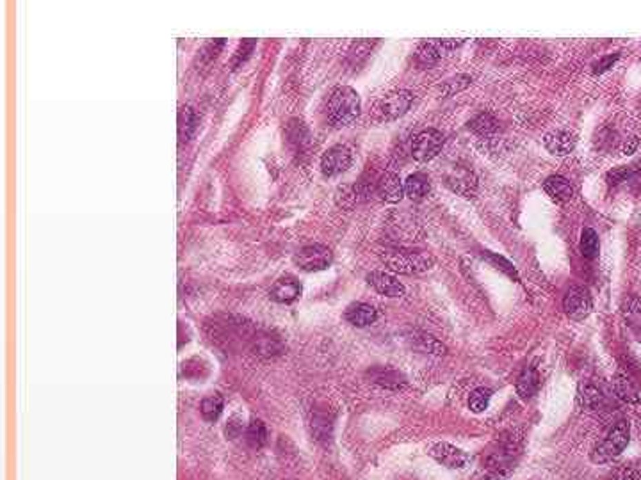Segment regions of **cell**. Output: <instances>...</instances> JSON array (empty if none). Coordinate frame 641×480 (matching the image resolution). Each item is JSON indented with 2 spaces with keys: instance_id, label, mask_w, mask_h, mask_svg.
<instances>
[{
  "instance_id": "obj_26",
  "label": "cell",
  "mask_w": 641,
  "mask_h": 480,
  "mask_svg": "<svg viewBox=\"0 0 641 480\" xmlns=\"http://www.w3.org/2000/svg\"><path fill=\"white\" fill-rule=\"evenodd\" d=\"M244 438H246V443H248V446L253 448V450L262 448V446L265 445V441H267V429H265L264 421L252 420V424H250L248 429H246V434H244Z\"/></svg>"
},
{
  "instance_id": "obj_30",
  "label": "cell",
  "mask_w": 641,
  "mask_h": 480,
  "mask_svg": "<svg viewBox=\"0 0 641 480\" xmlns=\"http://www.w3.org/2000/svg\"><path fill=\"white\" fill-rule=\"evenodd\" d=\"M255 353L258 356H278V354L283 353V344L278 338H273V336H262L256 340L255 345Z\"/></svg>"
},
{
  "instance_id": "obj_11",
  "label": "cell",
  "mask_w": 641,
  "mask_h": 480,
  "mask_svg": "<svg viewBox=\"0 0 641 480\" xmlns=\"http://www.w3.org/2000/svg\"><path fill=\"white\" fill-rule=\"evenodd\" d=\"M365 280L372 289L385 298H403L405 295V285L389 272L372 271L365 276Z\"/></svg>"
},
{
  "instance_id": "obj_42",
  "label": "cell",
  "mask_w": 641,
  "mask_h": 480,
  "mask_svg": "<svg viewBox=\"0 0 641 480\" xmlns=\"http://www.w3.org/2000/svg\"><path fill=\"white\" fill-rule=\"evenodd\" d=\"M638 145H640L638 137H631V139H627V140H625V145H624V154L625 155L634 154V152H636V148H638Z\"/></svg>"
},
{
  "instance_id": "obj_16",
  "label": "cell",
  "mask_w": 641,
  "mask_h": 480,
  "mask_svg": "<svg viewBox=\"0 0 641 480\" xmlns=\"http://www.w3.org/2000/svg\"><path fill=\"white\" fill-rule=\"evenodd\" d=\"M378 196L387 203H399L405 198V183L399 174L385 173L378 180Z\"/></svg>"
},
{
  "instance_id": "obj_14",
  "label": "cell",
  "mask_w": 641,
  "mask_h": 480,
  "mask_svg": "<svg viewBox=\"0 0 641 480\" xmlns=\"http://www.w3.org/2000/svg\"><path fill=\"white\" fill-rule=\"evenodd\" d=\"M577 136L570 130H552V132L545 134L543 137V145L551 152L552 155H569L573 148H576Z\"/></svg>"
},
{
  "instance_id": "obj_34",
  "label": "cell",
  "mask_w": 641,
  "mask_h": 480,
  "mask_svg": "<svg viewBox=\"0 0 641 480\" xmlns=\"http://www.w3.org/2000/svg\"><path fill=\"white\" fill-rule=\"evenodd\" d=\"M481 256H483L485 260H488V262H490L491 265H496L497 269H500L502 272H506V274H508L509 278H515V280H518L517 271L513 269V265L509 264L508 260H505L502 256L494 255V253H490V251H483V255H481Z\"/></svg>"
},
{
  "instance_id": "obj_6",
  "label": "cell",
  "mask_w": 641,
  "mask_h": 480,
  "mask_svg": "<svg viewBox=\"0 0 641 480\" xmlns=\"http://www.w3.org/2000/svg\"><path fill=\"white\" fill-rule=\"evenodd\" d=\"M444 134L436 128H427L414 137L411 143V155L415 160L429 162L442 152L444 146Z\"/></svg>"
},
{
  "instance_id": "obj_21",
  "label": "cell",
  "mask_w": 641,
  "mask_h": 480,
  "mask_svg": "<svg viewBox=\"0 0 641 480\" xmlns=\"http://www.w3.org/2000/svg\"><path fill=\"white\" fill-rule=\"evenodd\" d=\"M429 189H431V183L424 173L410 174L405 182V194L411 201H423L429 194Z\"/></svg>"
},
{
  "instance_id": "obj_13",
  "label": "cell",
  "mask_w": 641,
  "mask_h": 480,
  "mask_svg": "<svg viewBox=\"0 0 641 480\" xmlns=\"http://www.w3.org/2000/svg\"><path fill=\"white\" fill-rule=\"evenodd\" d=\"M365 375L371 379L372 383L381 388H387V390H401L408 384L405 375L399 370L390 368V366H371L365 372Z\"/></svg>"
},
{
  "instance_id": "obj_38",
  "label": "cell",
  "mask_w": 641,
  "mask_h": 480,
  "mask_svg": "<svg viewBox=\"0 0 641 480\" xmlns=\"http://www.w3.org/2000/svg\"><path fill=\"white\" fill-rule=\"evenodd\" d=\"M611 480H641V473L633 466H624L616 470L611 475Z\"/></svg>"
},
{
  "instance_id": "obj_15",
  "label": "cell",
  "mask_w": 641,
  "mask_h": 480,
  "mask_svg": "<svg viewBox=\"0 0 641 480\" xmlns=\"http://www.w3.org/2000/svg\"><path fill=\"white\" fill-rule=\"evenodd\" d=\"M301 292H303L301 283H299L294 276H283L274 281V285L271 286L269 295L273 301L282 302V304H289V302H294L296 299L301 295Z\"/></svg>"
},
{
  "instance_id": "obj_5",
  "label": "cell",
  "mask_w": 641,
  "mask_h": 480,
  "mask_svg": "<svg viewBox=\"0 0 641 480\" xmlns=\"http://www.w3.org/2000/svg\"><path fill=\"white\" fill-rule=\"evenodd\" d=\"M334 262V253L328 246L323 244H310L305 246L294 255V264L305 272L325 271Z\"/></svg>"
},
{
  "instance_id": "obj_2",
  "label": "cell",
  "mask_w": 641,
  "mask_h": 480,
  "mask_svg": "<svg viewBox=\"0 0 641 480\" xmlns=\"http://www.w3.org/2000/svg\"><path fill=\"white\" fill-rule=\"evenodd\" d=\"M380 260L385 264V267L390 269L396 274H420L426 272L435 265V258L427 251L419 249H387L380 255Z\"/></svg>"
},
{
  "instance_id": "obj_8",
  "label": "cell",
  "mask_w": 641,
  "mask_h": 480,
  "mask_svg": "<svg viewBox=\"0 0 641 480\" xmlns=\"http://www.w3.org/2000/svg\"><path fill=\"white\" fill-rule=\"evenodd\" d=\"M593 301L584 286H570L563 298V310L572 320H584L591 313Z\"/></svg>"
},
{
  "instance_id": "obj_22",
  "label": "cell",
  "mask_w": 641,
  "mask_h": 480,
  "mask_svg": "<svg viewBox=\"0 0 641 480\" xmlns=\"http://www.w3.org/2000/svg\"><path fill=\"white\" fill-rule=\"evenodd\" d=\"M198 116L191 105H182L179 111V143L184 145L196 130Z\"/></svg>"
},
{
  "instance_id": "obj_35",
  "label": "cell",
  "mask_w": 641,
  "mask_h": 480,
  "mask_svg": "<svg viewBox=\"0 0 641 480\" xmlns=\"http://www.w3.org/2000/svg\"><path fill=\"white\" fill-rule=\"evenodd\" d=\"M255 45H256L255 39H246V41L241 43L239 48H237V52H235L234 61H232V66H234V70H237V66H241V64H243L244 61L248 59L250 54H252L253 48H255Z\"/></svg>"
},
{
  "instance_id": "obj_31",
  "label": "cell",
  "mask_w": 641,
  "mask_h": 480,
  "mask_svg": "<svg viewBox=\"0 0 641 480\" xmlns=\"http://www.w3.org/2000/svg\"><path fill=\"white\" fill-rule=\"evenodd\" d=\"M491 399L490 388H476L469 397V409L472 413H483Z\"/></svg>"
},
{
  "instance_id": "obj_39",
  "label": "cell",
  "mask_w": 641,
  "mask_h": 480,
  "mask_svg": "<svg viewBox=\"0 0 641 480\" xmlns=\"http://www.w3.org/2000/svg\"><path fill=\"white\" fill-rule=\"evenodd\" d=\"M620 57V54H615V56H606L602 59L598 61V63L593 64V73H604L606 70H609L613 64L616 63V59Z\"/></svg>"
},
{
  "instance_id": "obj_27",
  "label": "cell",
  "mask_w": 641,
  "mask_h": 480,
  "mask_svg": "<svg viewBox=\"0 0 641 480\" xmlns=\"http://www.w3.org/2000/svg\"><path fill=\"white\" fill-rule=\"evenodd\" d=\"M223 397L219 393H212V395L205 397V399L201 400L200 404V413L203 420L207 421H216L219 418V415L223 413Z\"/></svg>"
},
{
  "instance_id": "obj_41",
  "label": "cell",
  "mask_w": 641,
  "mask_h": 480,
  "mask_svg": "<svg viewBox=\"0 0 641 480\" xmlns=\"http://www.w3.org/2000/svg\"><path fill=\"white\" fill-rule=\"evenodd\" d=\"M436 43H438V47H440L442 50H453V48L462 47L463 39H460V41H454V39H445V41H436Z\"/></svg>"
},
{
  "instance_id": "obj_19",
  "label": "cell",
  "mask_w": 641,
  "mask_h": 480,
  "mask_svg": "<svg viewBox=\"0 0 641 480\" xmlns=\"http://www.w3.org/2000/svg\"><path fill=\"white\" fill-rule=\"evenodd\" d=\"M344 317H346V320L351 324V326L365 327V326H371V324L376 320L378 311H376V308L367 304V302H353V304L347 306Z\"/></svg>"
},
{
  "instance_id": "obj_29",
  "label": "cell",
  "mask_w": 641,
  "mask_h": 480,
  "mask_svg": "<svg viewBox=\"0 0 641 480\" xmlns=\"http://www.w3.org/2000/svg\"><path fill=\"white\" fill-rule=\"evenodd\" d=\"M469 127L479 136H490V134H494L499 128V121L490 112H481V114H478L470 121Z\"/></svg>"
},
{
  "instance_id": "obj_24",
  "label": "cell",
  "mask_w": 641,
  "mask_h": 480,
  "mask_svg": "<svg viewBox=\"0 0 641 480\" xmlns=\"http://www.w3.org/2000/svg\"><path fill=\"white\" fill-rule=\"evenodd\" d=\"M622 315L638 335H641V301L636 295H627L622 302Z\"/></svg>"
},
{
  "instance_id": "obj_37",
  "label": "cell",
  "mask_w": 641,
  "mask_h": 480,
  "mask_svg": "<svg viewBox=\"0 0 641 480\" xmlns=\"http://www.w3.org/2000/svg\"><path fill=\"white\" fill-rule=\"evenodd\" d=\"M372 45H374V43H369V41L355 43V45H353V48L349 50V59H353V63H355V59H358V57L365 59V57H367L369 54H371Z\"/></svg>"
},
{
  "instance_id": "obj_4",
  "label": "cell",
  "mask_w": 641,
  "mask_h": 480,
  "mask_svg": "<svg viewBox=\"0 0 641 480\" xmlns=\"http://www.w3.org/2000/svg\"><path fill=\"white\" fill-rule=\"evenodd\" d=\"M629 421L627 420H618L613 425L609 432L606 434V438L598 443L591 452V461L595 464L609 463L615 457H618L622 452L625 450V446L629 443Z\"/></svg>"
},
{
  "instance_id": "obj_1",
  "label": "cell",
  "mask_w": 641,
  "mask_h": 480,
  "mask_svg": "<svg viewBox=\"0 0 641 480\" xmlns=\"http://www.w3.org/2000/svg\"><path fill=\"white\" fill-rule=\"evenodd\" d=\"M360 96L349 85H338L328 96L326 118L334 127H347L360 116Z\"/></svg>"
},
{
  "instance_id": "obj_18",
  "label": "cell",
  "mask_w": 641,
  "mask_h": 480,
  "mask_svg": "<svg viewBox=\"0 0 641 480\" xmlns=\"http://www.w3.org/2000/svg\"><path fill=\"white\" fill-rule=\"evenodd\" d=\"M540 384H542V377H540L538 368L534 365H529L522 370V374L518 375L515 388H517V393L520 395V399L527 400L538 393Z\"/></svg>"
},
{
  "instance_id": "obj_9",
  "label": "cell",
  "mask_w": 641,
  "mask_h": 480,
  "mask_svg": "<svg viewBox=\"0 0 641 480\" xmlns=\"http://www.w3.org/2000/svg\"><path fill=\"white\" fill-rule=\"evenodd\" d=\"M351 162H353V154L347 146H332L320 158V171L328 178H334V176L346 173L351 167Z\"/></svg>"
},
{
  "instance_id": "obj_17",
  "label": "cell",
  "mask_w": 641,
  "mask_h": 480,
  "mask_svg": "<svg viewBox=\"0 0 641 480\" xmlns=\"http://www.w3.org/2000/svg\"><path fill=\"white\" fill-rule=\"evenodd\" d=\"M543 191L547 192L549 198H551L552 201H556V203H567V201H570L573 198L572 183L567 178H563V176H560V174L549 176V178L543 182Z\"/></svg>"
},
{
  "instance_id": "obj_25",
  "label": "cell",
  "mask_w": 641,
  "mask_h": 480,
  "mask_svg": "<svg viewBox=\"0 0 641 480\" xmlns=\"http://www.w3.org/2000/svg\"><path fill=\"white\" fill-rule=\"evenodd\" d=\"M442 57V48L438 47L436 41H424L420 43L417 52H415V61L423 68H429L435 63H438Z\"/></svg>"
},
{
  "instance_id": "obj_33",
  "label": "cell",
  "mask_w": 641,
  "mask_h": 480,
  "mask_svg": "<svg viewBox=\"0 0 641 480\" xmlns=\"http://www.w3.org/2000/svg\"><path fill=\"white\" fill-rule=\"evenodd\" d=\"M312 432L316 436V439L319 441H326L332 436V421L328 420L326 415H319L317 413L316 417L312 418Z\"/></svg>"
},
{
  "instance_id": "obj_10",
  "label": "cell",
  "mask_w": 641,
  "mask_h": 480,
  "mask_svg": "<svg viewBox=\"0 0 641 480\" xmlns=\"http://www.w3.org/2000/svg\"><path fill=\"white\" fill-rule=\"evenodd\" d=\"M429 455L436 463H440L442 466L451 468V470H463L469 464L470 457L463 450L456 448V446L449 445V443H438L429 450Z\"/></svg>"
},
{
  "instance_id": "obj_12",
  "label": "cell",
  "mask_w": 641,
  "mask_h": 480,
  "mask_svg": "<svg viewBox=\"0 0 641 480\" xmlns=\"http://www.w3.org/2000/svg\"><path fill=\"white\" fill-rule=\"evenodd\" d=\"M579 400L584 408L600 409L607 402V390L600 381L586 379L579 384Z\"/></svg>"
},
{
  "instance_id": "obj_3",
  "label": "cell",
  "mask_w": 641,
  "mask_h": 480,
  "mask_svg": "<svg viewBox=\"0 0 641 480\" xmlns=\"http://www.w3.org/2000/svg\"><path fill=\"white\" fill-rule=\"evenodd\" d=\"M411 103H414V94L408 90L390 91L372 103L369 114L378 123H389V121L403 118L410 111Z\"/></svg>"
},
{
  "instance_id": "obj_23",
  "label": "cell",
  "mask_w": 641,
  "mask_h": 480,
  "mask_svg": "<svg viewBox=\"0 0 641 480\" xmlns=\"http://www.w3.org/2000/svg\"><path fill=\"white\" fill-rule=\"evenodd\" d=\"M411 347L420 351L424 354H435V356H444L447 353V347L442 344L440 340H436L433 335H426V333H417L410 338Z\"/></svg>"
},
{
  "instance_id": "obj_40",
  "label": "cell",
  "mask_w": 641,
  "mask_h": 480,
  "mask_svg": "<svg viewBox=\"0 0 641 480\" xmlns=\"http://www.w3.org/2000/svg\"><path fill=\"white\" fill-rule=\"evenodd\" d=\"M241 432H243V425L237 421V418H232L227 425V436L230 439H234V438H237Z\"/></svg>"
},
{
  "instance_id": "obj_28",
  "label": "cell",
  "mask_w": 641,
  "mask_h": 480,
  "mask_svg": "<svg viewBox=\"0 0 641 480\" xmlns=\"http://www.w3.org/2000/svg\"><path fill=\"white\" fill-rule=\"evenodd\" d=\"M579 247H581V253L584 258H597L598 251H600V240H598V235L593 228H584V230H582Z\"/></svg>"
},
{
  "instance_id": "obj_36",
  "label": "cell",
  "mask_w": 641,
  "mask_h": 480,
  "mask_svg": "<svg viewBox=\"0 0 641 480\" xmlns=\"http://www.w3.org/2000/svg\"><path fill=\"white\" fill-rule=\"evenodd\" d=\"M634 171H636V167L634 166L616 167V169L607 173V183H609V185H618V183H622V182H627V178L634 173Z\"/></svg>"
},
{
  "instance_id": "obj_32",
  "label": "cell",
  "mask_w": 641,
  "mask_h": 480,
  "mask_svg": "<svg viewBox=\"0 0 641 480\" xmlns=\"http://www.w3.org/2000/svg\"><path fill=\"white\" fill-rule=\"evenodd\" d=\"M472 82V79L469 75H456L453 79H447L445 82H442L440 85V93L442 96H453V94L460 93V91L467 90Z\"/></svg>"
},
{
  "instance_id": "obj_20",
  "label": "cell",
  "mask_w": 641,
  "mask_h": 480,
  "mask_svg": "<svg viewBox=\"0 0 641 480\" xmlns=\"http://www.w3.org/2000/svg\"><path fill=\"white\" fill-rule=\"evenodd\" d=\"M613 390H615L616 397L620 400H624L627 404H634L640 400V391H638L636 383L627 372H616L615 379H613Z\"/></svg>"
},
{
  "instance_id": "obj_7",
  "label": "cell",
  "mask_w": 641,
  "mask_h": 480,
  "mask_svg": "<svg viewBox=\"0 0 641 480\" xmlns=\"http://www.w3.org/2000/svg\"><path fill=\"white\" fill-rule=\"evenodd\" d=\"M444 183L462 198H474L476 192H478V176L469 167H449L444 174Z\"/></svg>"
}]
</instances>
